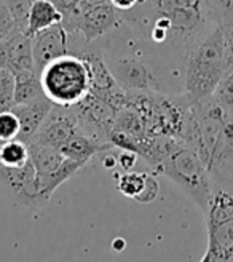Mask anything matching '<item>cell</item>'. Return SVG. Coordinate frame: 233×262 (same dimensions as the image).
I'll list each match as a JSON object with an SVG mask.
<instances>
[{
    "mask_svg": "<svg viewBox=\"0 0 233 262\" xmlns=\"http://www.w3.org/2000/svg\"><path fill=\"white\" fill-rule=\"evenodd\" d=\"M153 18L170 19V47L184 51V55L217 26L213 0H137L133 10L122 13L129 29Z\"/></svg>",
    "mask_w": 233,
    "mask_h": 262,
    "instance_id": "6da1fadb",
    "label": "cell"
},
{
    "mask_svg": "<svg viewBox=\"0 0 233 262\" xmlns=\"http://www.w3.org/2000/svg\"><path fill=\"white\" fill-rule=\"evenodd\" d=\"M227 71L224 31L217 24L184 58V96L190 102L211 98Z\"/></svg>",
    "mask_w": 233,
    "mask_h": 262,
    "instance_id": "7a4b0ae2",
    "label": "cell"
},
{
    "mask_svg": "<svg viewBox=\"0 0 233 262\" xmlns=\"http://www.w3.org/2000/svg\"><path fill=\"white\" fill-rule=\"evenodd\" d=\"M157 173L170 178L198 208L206 211L214 192V182L208 166L195 150L185 146L182 141L168 138L166 152Z\"/></svg>",
    "mask_w": 233,
    "mask_h": 262,
    "instance_id": "3957f363",
    "label": "cell"
},
{
    "mask_svg": "<svg viewBox=\"0 0 233 262\" xmlns=\"http://www.w3.org/2000/svg\"><path fill=\"white\" fill-rule=\"evenodd\" d=\"M43 95L53 106L74 107L91 93L86 62L77 55H66L50 62L40 72Z\"/></svg>",
    "mask_w": 233,
    "mask_h": 262,
    "instance_id": "277c9868",
    "label": "cell"
},
{
    "mask_svg": "<svg viewBox=\"0 0 233 262\" xmlns=\"http://www.w3.org/2000/svg\"><path fill=\"white\" fill-rule=\"evenodd\" d=\"M134 34V32H133ZM137 42V35L126 45L128 53H119L113 58L104 56L109 69L119 83L128 93H141V91H153V93H163V86L160 83V77L155 72V68L149 62L147 55L142 53V40L139 48L134 50Z\"/></svg>",
    "mask_w": 233,
    "mask_h": 262,
    "instance_id": "5b68a950",
    "label": "cell"
},
{
    "mask_svg": "<svg viewBox=\"0 0 233 262\" xmlns=\"http://www.w3.org/2000/svg\"><path fill=\"white\" fill-rule=\"evenodd\" d=\"M123 23L122 11L116 10L110 2L101 5L77 10L69 16H64L62 26L67 32L79 34L86 43H95L116 29Z\"/></svg>",
    "mask_w": 233,
    "mask_h": 262,
    "instance_id": "8992f818",
    "label": "cell"
},
{
    "mask_svg": "<svg viewBox=\"0 0 233 262\" xmlns=\"http://www.w3.org/2000/svg\"><path fill=\"white\" fill-rule=\"evenodd\" d=\"M79 131H80L79 119H77L72 107L53 106L45 122L42 123L40 129L37 131V135L31 141L45 144V146L55 149H61Z\"/></svg>",
    "mask_w": 233,
    "mask_h": 262,
    "instance_id": "52a82bcc",
    "label": "cell"
},
{
    "mask_svg": "<svg viewBox=\"0 0 233 262\" xmlns=\"http://www.w3.org/2000/svg\"><path fill=\"white\" fill-rule=\"evenodd\" d=\"M0 178L4 179L10 190L15 193L18 202L26 208H42L40 193H38V182H37V169L31 159L22 166L16 168H5L0 166Z\"/></svg>",
    "mask_w": 233,
    "mask_h": 262,
    "instance_id": "ba28073f",
    "label": "cell"
},
{
    "mask_svg": "<svg viewBox=\"0 0 233 262\" xmlns=\"http://www.w3.org/2000/svg\"><path fill=\"white\" fill-rule=\"evenodd\" d=\"M35 71L40 74L50 62L69 55V32L62 23L32 35Z\"/></svg>",
    "mask_w": 233,
    "mask_h": 262,
    "instance_id": "9c48e42d",
    "label": "cell"
},
{
    "mask_svg": "<svg viewBox=\"0 0 233 262\" xmlns=\"http://www.w3.org/2000/svg\"><path fill=\"white\" fill-rule=\"evenodd\" d=\"M53 109V102H51L45 95L37 98L31 102L26 104H18L13 106L11 111L15 112V115L19 120V136L18 139L24 141L28 144L40 129L42 123L48 117V114Z\"/></svg>",
    "mask_w": 233,
    "mask_h": 262,
    "instance_id": "30bf717a",
    "label": "cell"
},
{
    "mask_svg": "<svg viewBox=\"0 0 233 262\" xmlns=\"http://www.w3.org/2000/svg\"><path fill=\"white\" fill-rule=\"evenodd\" d=\"M112 149H113L112 144L101 142L91 136H88L86 133H83V131L80 129L79 133H75L59 150L64 157H66V159L88 163L95 155L102 154V152H109Z\"/></svg>",
    "mask_w": 233,
    "mask_h": 262,
    "instance_id": "8fae6325",
    "label": "cell"
},
{
    "mask_svg": "<svg viewBox=\"0 0 233 262\" xmlns=\"http://www.w3.org/2000/svg\"><path fill=\"white\" fill-rule=\"evenodd\" d=\"M8 42V71L13 74L21 71H35L32 37L24 32H13L7 37Z\"/></svg>",
    "mask_w": 233,
    "mask_h": 262,
    "instance_id": "7c38bea8",
    "label": "cell"
},
{
    "mask_svg": "<svg viewBox=\"0 0 233 262\" xmlns=\"http://www.w3.org/2000/svg\"><path fill=\"white\" fill-rule=\"evenodd\" d=\"M62 19V13L53 0H34L28 21V34L32 37L37 32L61 24Z\"/></svg>",
    "mask_w": 233,
    "mask_h": 262,
    "instance_id": "4fadbf2b",
    "label": "cell"
},
{
    "mask_svg": "<svg viewBox=\"0 0 233 262\" xmlns=\"http://www.w3.org/2000/svg\"><path fill=\"white\" fill-rule=\"evenodd\" d=\"M29 147V159L34 163L38 174H51L58 171V169L64 165L67 159L61 154L59 149L45 146V144L38 142H28Z\"/></svg>",
    "mask_w": 233,
    "mask_h": 262,
    "instance_id": "5bb4252c",
    "label": "cell"
},
{
    "mask_svg": "<svg viewBox=\"0 0 233 262\" xmlns=\"http://www.w3.org/2000/svg\"><path fill=\"white\" fill-rule=\"evenodd\" d=\"M13 75H15V106L43 96L40 74L37 71H21Z\"/></svg>",
    "mask_w": 233,
    "mask_h": 262,
    "instance_id": "9a60e30c",
    "label": "cell"
},
{
    "mask_svg": "<svg viewBox=\"0 0 233 262\" xmlns=\"http://www.w3.org/2000/svg\"><path fill=\"white\" fill-rule=\"evenodd\" d=\"M29 160V147L21 139L0 141V166L16 168Z\"/></svg>",
    "mask_w": 233,
    "mask_h": 262,
    "instance_id": "2e32d148",
    "label": "cell"
},
{
    "mask_svg": "<svg viewBox=\"0 0 233 262\" xmlns=\"http://www.w3.org/2000/svg\"><path fill=\"white\" fill-rule=\"evenodd\" d=\"M230 117L233 115V66L224 74L211 96Z\"/></svg>",
    "mask_w": 233,
    "mask_h": 262,
    "instance_id": "e0dca14e",
    "label": "cell"
},
{
    "mask_svg": "<svg viewBox=\"0 0 233 262\" xmlns=\"http://www.w3.org/2000/svg\"><path fill=\"white\" fill-rule=\"evenodd\" d=\"M5 4L11 13L13 19H15L16 29L19 32L28 34V21H29V13L34 0H5Z\"/></svg>",
    "mask_w": 233,
    "mask_h": 262,
    "instance_id": "ac0fdd59",
    "label": "cell"
},
{
    "mask_svg": "<svg viewBox=\"0 0 233 262\" xmlns=\"http://www.w3.org/2000/svg\"><path fill=\"white\" fill-rule=\"evenodd\" d=\"M15 106V75L8 69H0V112Z\"/></svg>",
    "mask_w": 233,
    "mask_h": 262,
    "instance_id": "d6986e66",
    "label": "cell"
},
{
    "mask_svg": "<svg viewBox=\"0 0 233 262\" xmlns=\"http://www.w3.org/2000/svg\"><path fill=\"white\" fill-rule=\"evenodd\" d=\"M147 173H133V171H126L123 176L119 179V190L129 199H136L141 193L142 187H144Z\"/></svg>",
    "mask_w": 233,
    "mask_h": 262,
    "instance_id": "ffe728a7",
    "label": "cell"
},
{
    "mask_svg": "<svg viewBox=\"0 0 233 262\" xmlns=\"http://www.w3.org/2000/svg\"><path fill=\"white\" fill-rule=\"evenodd\" d=\"M19 136V120L11 109L0 112V141L18 139Z\"/></svg>",
    "mask_w": 233,
    "mask_h": 262,
    "instance_id": "44dd1931",
    "label": "cell"
},
{
    "mask_svg": "<svg viewBox=\"0 0 233 262\" xmlns=\"http://www.w3.org/2000/svg\"><path fill=\"white\" fill-rule=\"evenodd\" d=\"M158 192H160V184L155 176L149 174L146 176V182H144V187H142L141 193L136 196V202L139 203H152L155 199L158 196Z\"/></svg>",
    "mask_w": 233,
    "mask_h": 262,
    "instance_id": "7402d4cb",
    "label": "cell"
},
{
    "mask_svg": "<svg viewBox=\"0 0 233 262\" xmlns=\"http://www.w3.org/2000/svg\"><path fill=\"white\" fill-rule=\"evenodd\" d=\"M16 24L15 19H13L11 13L5 4V0H0V40L2 38L10 37L13 32H16Z\"/></svg>",
    "mask_w": 233,
    "mask_h": 262,
    "instance_id": "603a6c76",
    "label": "cell"
},
{
    "mask_svg": "<svg viewBox=\"0 0 233 262\" xmlns=\"http://www.w3.org/2000/svg\"><path fill=\"white\" fill-rule=\"evenodd\" d=\"M137 162V154L131 150H122L119 155V165L125 169V171H131Z\"/></svg>",
    "mask_w": 233,
    "mask_h": 262,
    "instance_id": "cb8c5ba5",
    "label": "cell"
},
{
    "mask_svg": "<svg viewBox=\"0 0 233 262\" xmlns=\"http://www.w3.org/2000/svg\"><path fill=\"white\" fill-rule=\"evenodd\" d=\"M53 2L61 10L62 16L72 15V13H75L77 10H79V5H80V0H53Z\"/></svg>",
    "mask_w": 233,
    "mask_h": 262,
    "instance_id": "d4e9b609",
    "label": "cell"
},
{
    "mask_svg": "<svg viewBox=\"0 0 233 262\" xmlns=\"http://www.w3.org/2000/svg\"><path fill=\"white\" fill-rule=\"evenodd\" d=\"M109 2L119 11H122V13L133 10L137 5V0H109Z\"/></svg>",
    "mask_w": 233,
    "mask_h": 262,
    "instance_id": "484cf974",
    "label": "cell"
},
{
    "mask_svg": "<svg viewBox=\"0 0 233 262\" xmlns=\"http://www.w3.org/2000/svg\"><path fill=\"white\" fill-rule=\"evenodd\" d=\"M0 69H8V42L7 38L0 40Z\"/></svg>",
    "mask_w": 233,
    "mask_h": 262,
    "instance_id": "4316f807",
    "label": "cell"
},
{
    "mask_svg": "<svg viewBox=\"0 0 233 262\" xmlns=\"http://www.w3.org/2000/svg\"><path fill=\"white\" fill-rule=\"evenodd\" d=\"M116 163H119V157H113V155H104V157H102V165H104V168H107V169L113 168Z\"/></svg>",
    "mask_w": 233,
    "mask_h": 262,
    "instance_id": "83f0119b",
    "label": "cell"
},
{
    "mask_svg": "<svg viewBox=\"0 0 233 262\" xmlns=\"http://www.w3.org/2000/svg\"><path fill=\"white\" fill-rule=\"evenodd\" d=\"M200 262H221V260H219L217 254H216L213 250H209V248H208V250H206V253H204V256L201 257V260H200Z\"/></svg>",
    "mask_w": 233,
    "mask_h": 262,
    "instance_id": "f1b7e54d",
    "label": "cell"
},
{
    "mask_svg": "<svg viewBox=\"0 0 233 262\" xmlns=\"http://www.w3.org/2000/svg\"><path fill=\"white\" fill-rule=\"evenodd\" d=\"M125 246H126V243H125V242H123L122 238H116V240H115V242L112 243V248H113L115 251H122Z\"/></svg>",
    "mask_w": 233,
    "mask_h": 262,
    "instance_id": "f546056e",
    "label": "cell"
},
{
    "mask_svg": "<svg viewBox=\"0 0 233 262\" xmlns=\"http://www.w3.org/2000/svg\"><path fill=\"white\" fill-rule=\"evenodd\" d=\"M228 29H233V26H231V28H228Z\"/></svg>",
    "mask_w": 233,
    "mask_h": 262,
    "instance_id": "4dcf8cb0",
    "label": "cell"
}]
</instances>
